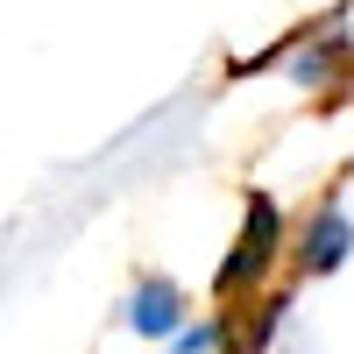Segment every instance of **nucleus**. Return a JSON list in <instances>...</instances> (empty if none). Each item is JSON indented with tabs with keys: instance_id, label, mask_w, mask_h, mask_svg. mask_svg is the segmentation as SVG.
I'll use <instances>...</instances> for the list:
<instances>
[{
	"instance_id": "2",
	"label": "nucleus",
	"mask_w": 354,
	"mask_h": 354,
	"mask_svg": "<svg viewBox=\"0 0 354 354\" xmlns=\"http://www.w3.org/2000/svg\"><path fill=\"white\" fill-rule=\"evenodd\" d=\"M354 78V36L347 15H326L319 28H298V57H290V85H347Z\"/></svg>"
},
{
	"instance_id": "5",
	"label": "nucleus",
	"mask_w": 354,
	"mask_h": 354,
	"mask_svg": "<svg viewBox=\"0 0 354 354\" xmlns=\"http://www.w3.org/2000/svg\"><path fill=\"white\" fill-rule=\"evenodd\" d=\"M227 347H234V312H213L170 340V354H227Z\"/></svg>"
},
{
	"instance_id": "1",
	"label": "nucleus",
	"mask_w": 354,
	"mask_h": 354,
	"mask_svg": "<svg viewBox=\"0 0 354 354\" xmlns=\"http://www.w3.org/2000/svg\"><path fill=\"white\" fill-rule=\"evenodd\" d=\"M277 248H283V205L270 192H248V213H241V234H234V248L213 277V298H241L255 290L262 277L277 270Z\"/></svg>"
},
{
	"instance_id": "4",
	"label": "nucleus",
	"mask_w": 354,
	"mask_h": 354,
	"mask_svg": "<svg viewBox=\"0 0 354 354\" xmlns=\"http://www.w3.org/2000/svg\"><path fill=\"white\" fill-rule=\"evenodd\" d=\"M347 255H354V220H347L340 198H326V205L305 220V234H298V270H305V277H333Z\"/></svg>"
},
{
	"instance_id": "3",
	"label": "nucleus",
	"mask_w": 354,
	"mask_h": 354,
	"mask_svg": "<svg viewBox=\"0 0 354 354\" xmlns=\"http://www.w3.org/2000/svg\"><path fill=\"white\" fill-rule=\"evenodd\" d=\"M185 312H192L185 283H170V277H142V283L128 290V305H121V326L142 333V340H177V333H185Z\"/></svg>"
}]
</instances>
